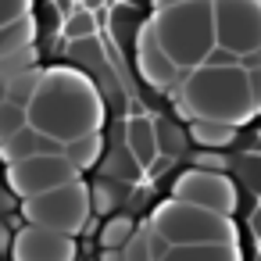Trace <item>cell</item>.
Listing matches in <instances>:
<instances>
[{
    "mask_svg": "<svg viewBox=\"0 0 261 261\" xmlns=\"http://www.w3.org/2000/svg\"><path fill=\"white\" fill-rule=\"evenodd\" d=\"M33 125L61 136V140H75L83 133H97L104 122V100L93 86L90 75H83L79 68H47L40 93L29 104Z\"/></svg>",
    "mask_w": 261,
    "mask_h": 261,
    "instance_id": "6da1fadb",
    "label": "cell"
},
{
    "mask_svg": "<svg viewBox=\"0 0 261 261\" xmlns=\"http://www.w3.org/2000/svg\"><path fill=\"white\" fill-rule=\"evenodd\" d=\"M179 97L190 104L193 118H218V122L243 125L257 115L250 72L243 65H225V68L200 65V68L186 72Z\"/></svg>",
    "mask_w": 261,
    "mask_h": 261,
    "instance_id": "7a4b0ae2",
    "label": "cell"
},
{
    "mask_svg": "<svg viewBox=\"0 0 261 261\" xmlns=\"http://www.w3.org/2000/svg\"><path fill=\"white\" fill-rule=\"evenodd\" d=\"M154 29L165 43V50L175 58L182 72H193L207 61V54L218 47V22H215V0H186L175 8L154 11Z\"/></svg>",
    "mask_w": 261,
    "mask_h": 261,
    "instance_id": "3957f363",
    "label": "cell"
},
{
    "mask_svg": "<svg viewBox=\"0 0 261 261\" xmlns=\"http://www.w3.org/2000/svg\"><path fill=\"white\" fill-rule=\"evenodd\" d=\"M150 225L158 232H165L172 240V247L179 243H236V225L232 215H218L211 207L168 197L154 207Z\"/></svg>",
    "mask_w": 261,
    "mask_h": 261,
    "instance_id": "277c9868",
    "label": "cell"
},
{
    "mask_svg": "<svg viewBox=\"0 0 261 261\" xmlns=\"http://www.w3.org/2000/svg\"><path fill=\"white\" fill-rule=\"evenodd\" d=\"M90 215H93V186H86L83 179H72V182L54 186V190L36 193V197H22V218L25 222L68 232V236L86 232Z\"/></svg>",
    "mask_w": 261,
    "mask_h": 261,
    "instance_id": "5b68a950",
    "label": "cell"
},
{
    "mask_svg": "<svg viewBox=\"0 0 261 261\" xmlns=\"http://www.w3.org/2000/svg\"><path fill=\"white\" fill-rule=\"evenodd\" d=\"M72 179H79V165H72L68 154H33L8 165V186L18 197H36Z\"/></svg>",
    "mask_w": 261,
    "mask_h": 261,
    "instance_id": "8992f818",
    "label": "cell"
},
{
    "mask_svg": "<svg viewBox=\"0 0 261 261\" xmlns=\"http://www.w3.org/2000/svg\"><path fill=\"white\" fill-rule=\"evenodd\" d=\"M172 197L190 200V204H200V207H211L218 215H232L236 204H240L236 182L225 172H211V168H200V165L179 172V179L172 182Z\"/></svg>",
    "mask_w": 261,
    "mask_h": 261,
    "instance_id": "52a82bcc",
    "label": "cell"
},
{
    "mask_svg": "<svg viewBox=\"0 0 261 261\" xmlns=\"http://www.w3.org/2000/svg\"><path fill=\"white\" fill-rule=\"evenodd\" d=\"M218 43L250 54L261 47V0H215Z\"/></svg>",
    "mask_w": 261,
    "mask_h": 261,
    "instance_id": "ba28073f",
    "label": "cell"
},
{
    "mask_svg": "<svg viewBox=\"0 0 261 261\" xmlns=\"http://www.w3.org/2000/svg\"><path fill=\"white\" fill-rule=\"evenodd\" d=\"M133 58H136V72H140V79H143L150 90H158V93H172L175 86H182V83H179L182 68H179L175 58L165 50V43H161L154 22H143V25L136 29V54H133Z\"/></svg>",
    "mask_w": 261,
    "mask_h": 261,
    "instance_id": "9c48e42d",
    "label": "cell"
},
{
    "mask_svg": "<svg viewBox=\"0 0 261 261\" xmlns=\"http://www.w3.org/2000/svg\"><path fill=\"white\" fill-rule=\"evenodd\" d=\"M11 261H75V236L25 222L15 232Z\"/></svg>",
    "mask_w": 261,
    "mask_h": 261,
    "instance_id": "30bf717a",
    "label": "cell"
},
{
    "mask_svg": "<svg viewBox=\"0 0 261 261\" xmlns=\"http://www.w3.org/2000/svg\"><path fill=\"white\" fill-rule=\"evenodd\" d=\"M125 143H129V150L136 154V161H140L143 168H150V165L161 158L158 122H154L150 115H136V118H129V125H125Z\"/></svg>",
    "mask_w": 261,
    "mask_h": 261,
    "instance_id": "8fae6325",
    "label": "cell"
},
{
    "mask_svg": "<svg viewBox=\"0 0 261 261\" xmlns=\"http://www.w3.org/2000/svg\"><path fill=\"white\" fill-rule=\"evenodd\" d=\"M161 261H240L236 243H179Z\"/></svg>",
    "mask_w": 261,
    "mask_h": 261,
    "instance_id": "7c38bea8",
    "label": "cell"
},
{
    "mask_svg": "<svg viewBox=\"0 0 261 261\" xmlns=\"http://www.w3.org/2000/svg\"><path fill=\"white\" fill-rule=\"evenodd\" d=\"M236 129L240 125H232V122H218V118H193L190 122V140L193 143H200V147H229V143H236Z\"/></svg>",
    "mask_w": 261,
    "mask_h": 261,
    "instance_id": "4fadbf2b",
    "label": "cell"
},
{
    "mask_svg": "<svg viewBox=\"0 0 261 261\" xmlns=\"http://www.w3.org/2000/svg\"><path fill=\"white\" fill-rule=\"evenodd\" d=\"M40 83H43V72H40V68H25V72H18V75H8V79H4V100L29 108L33 97L40 93Z\"/></svg>",
    "mask_w": 261,
    "mask_h": 261,
    "instance_id": "5bb4252c",
    "label": "cell"
},
{
    "mask_svg": "<svg viewBox=\"0 0 261 261\" xmlns=\"http://www.w3.org/2000/svg\"><path fill=\"white\" fill-rule=\"evenodd\" d=\"M40 136H43V129L25 125V129L11 133V136H4V143H0V154H4L8 165H11V161H22V158H33V154H40Z\"/></svg>",
    "mask_w": 261,
    "mask_h": 261,
    "instance_id": "9a60e30c",
    "label": "cell"
},
{
    "mask_svg": "<svg viewBox=\"0 0 261 261\" xmlns=\"http://www.w3.org/2000/svg\"><path fill=\"white\" fill-rule=\"evenodd\" d=\"M29 43H36V18L33 15H22V18L4 22V29H0V54L22 50Z\"/></svg>",
    "mask_w": 261,
    "mask_h": 261,
    "instance_id": "2e32d148",
    "label": "cell"
},
{
    "mask_svg": "<svg viewBox=\"0 0 261 261\" xmlns=\"http://www.w3.org/2000/svg\"><path fill=\"white\" fill-rule=\"evenodd\" d=\"M100 150H104L100 133H83V136H75V140H68V143H65V154H68V161H72V165H79V172L93 168V165L100 161Z\"/></svg>",
    "mask_w": 261,
    "mask_h": 261,
    "instance_id": "e0dca14e",
    "label": "cell"
},
{
    "mask_svg": "<svg viewBox=\"0 0 261 261\" xmlns=\"http://www.w3.org/2000/svg\"><path fill=\"white\" fill-rule=\"evenodd\" d=\"M100 168H104V175H115V179L133 182V179L140 175V168H143V165L136 161V154H133V150H129V143H125V147H115V150L104 158V165H100Z\"/></svg>",
    "mask_w": 261,
    "mask_h": 261,
    "instance_id": "ac0fdd59",
    "label": "cell"
},
{
    "mask_svg": "<svg viewBox=\"0 0 261 261\" xmlns=\"http://www.w3.org/2000/svg\"><path fill=\"white\" fill-rule=\"evenodd\" d=\"M129 193V186H125V179H115V186H111V175L108 179H100V182H93V215H115V204L122 200Z\"/></svg>",
    "mask_w": 261,
    "mask_h": 261,
    "instance_id": "d6986e66",
    "label": "cell"
},
{
    "mask_svg": "<svg viewBox=\"0 0 261 261\" xmlns=\"http://www.w3.org/2000/svg\"><path fill=\"white\" fill-rule=\"evenodd\" d=\"M133 232H136V222L129 215H108V222L97 232V240H100V247H118L122 250L133 240Z\"/></svg>",
    "mask_w": 261,
    "mask_h": 261,
    "instance_id": "ffe728a7",
    "label": "cell"
},
{
    "mask_svg": "<svg viewBox=\"0 0 261 261\" xmlns=\"http://www.w3.org/2000/svg\"><path fill=\"white\" fill-rule=\"evenodd\" d=\"M97 25H100V18H97V11H90V8H83L79 4V11L72 15V18H65V36L68 40H83V36H97Z\"/></svg>",
    "mask_w": 261,
    "mask_h": 261,
    "instance_id": "44dd1931",
    "label": "cell"
},
{
    "mask_svg": "<svg viewBox=\"0 0 261 261\" xmlns=\"http://www.w3.org/2000/svg\"><path fill=\"white\" fill-rule=\"evenodd\" d=\"M25 125H33L29 108L4 100V108H0V140H4V136H11V133H18V129H25Z\"/></svg>",
    "mask_w": 261,
    "mask_h": 261,
    "instance_id": "7402d4cb",
    "label": "cell"
},
{
    "mask_svg": "<svg viewBox=\"0 0 261 261\" xmlns=\"http://www.w3.org/2000/svg\"><path fill=\"white\" fill-rule=\"evenodd\" d=\"M25 68H36V43L22 47V50H11V54H0V75H18Z\"/></svg>",
    "mask_w": 261,
    "mask_h": 261,
    "instance_id": "603a6c76",
    "label": "cell"
},
{
    "mask_svg": "<svg viewBox=\"0 0 261 261\" xmlns=\"http://www.w3.org/2000/svg\"><path fill=\"white\" fill-rule=\"evenodd\" d=\"M122 250H125V261H154V254H150V222L143 229H136L133 240Z\"/></svg>",
    "mask_w": 261,
    "mask_h": 261,
    "instance_id": "cb8c5ba5",
    "label": "cell"
},
{
    "mask_svg": "<svg viewBox=\"0 0 261 261\" xmlns=\"http://www.w3.org/2000/svg\"><path fill=\"white\" fill-rule=\"evenodd\" d=\"M68 50H72V58H79V61H100L104 58V50H108V43L104 40H97V36H83V40H68Z\"/></svg>",
    "mask_w": 261,
    "mask_h": 261,
    "instance_id": "d4e9b609",
    "label": "cell"
},
{
    "mask_svg": "<svg viewBox=\"0 0 261 261\" xmlns=\"http://www.w3.org/2000/svg\"><path fill=\"white\" fill-rule=\"evenodd\" d=\"M193 165L211 168V172H225V168H229V158L222 154V147H200V150L193 154Z\"/></svg>",
    "mask_w": 261,
    "mask_h": 261,
    "instance_id": "484cf974",
    "label": "cell"
},
{
    "mask_svg": "<svg viewBox=\"0 0 261 261\" xmlns=\"http://www.w3.org/2000/svg\"><path fill=\"white\" fill-rule=\"evenodd\" d=\"M158 143H161V154H165V158L179 154V133H175L172 118H161V122H158Z\"/></svg>",
    "mask_w": 261,
    "mask_h": 261,
    "instance_id": "4316f807",
    "label": "cell"
},
{
    "mask_svg": "<svg viewBox=\"0 0 261 261\" xmlns=\"http://www.w3.org/2000/svg\"><path fill=\"white\" fill-rule=\"evenodd\" d=\"M240 172H243V179H247V186L254 190V193H261V158H243L240 161Z\"/></svg>",
    "mask_w": 261,
    "mask_h": 261,
    "instance_id": "83f0119b",
    "label": "cell"
},
{
    "mask_svg": "<svg viewBox=\"0 0 261 261\" xmlns=\"http://www.w3.org/2000/svg\"><path fill=\"white\" fill-rule=\"evenodd\" d=\"M204 65H215V68H225V65H240V54L218 43V47H215V50L207 54V61H204Z\"/></svg>",
    "mask_w": 261,
    "mask_h": 261,
    "instance_id": "f1b7e54d",
    "label": "cell"
},
{
    "mask_svg": "<svg viewBox=\"0 0 261 261\" xmlns=\"http://www.w3.org/2000/svg\"><path fill=\"white\" fill-rule=\"evenodd\" d=\"M0 11H4V22L22 18V15L33 11V0H0Z\"/></svg>",
    "mask_w": 261,
    "mask_h": 261,
    "instance_id": "f546056e",
    "label": "cell"
},
{
    "mask_svg": "<svg viewBox=\"0 0 261 261\" xmlns=\"http://www.w3.org/2000/svg\"><path fill=\"white\" fill-rule=\"evenodd\" d=\"M250 72V86H254V100H257V111H261V65L257 68H247Z\"/></svg>",
    "mask_w": 261,
    "mask_h": 261,
    "instance_id": "4dcf8cb0",
    "label": "cell"
},
{
    "mask_svg": "<svg viewBox=\"0 0 261 261\" xmlns=\"http://www.w3.org/2000/svg\"><path fill=\"white\" fill-rule=\"evenodd\" d=\"M240 65H243V68H257V65H261V47L250 50V54H240Z\"/></svg>",
    "mask_w": 261,
    "mask_h": 261,
    "instance_id": "1f68e13d",
    "label": "cell"
},
{
    "mask_svg": "<svg viewBox=\"0 0 261 261\" xmlns=\"http://www.w3.org/2000/svg\"><path fill=\"white\" fill-rule=\"evenodd\" d=\"M175 4H186V0H150V8L161 11V8H175Z\"/></svg>",
    "mask_w": 261,
    "mask_h": 261,
    "instance_id": "d6a6232c",
    "label": "cell"
},
{
    "mask_svg": "<svg viewBox=\"0 0 261 261\" xmlns=\"http://www.w3.org/2000/svg\"><path fill=\"white\" fill-rule=\"evenodd\" d=\"M15 197H18V193H15V190H11V193H4V207H8V211H15V204H18V200H15Z\"/></svg>",
    "mask_w": 261,
    "mask_h": 261,
    "instance_id": "836d02e7",
    "label": "cell"
},
{
    "mask_svg": "<svg viewBox=\"0 0 261 261\" xmlns=\"http://www.w3.org/2000/svg\"><path fill=\"white\" fill-rule=\"evenodd\" d=\"M108 4V0H83V8H90V11H100Z\"/></svg>",
    "mask_w": 261,
    "mask_h": 261,
    "instance_id": "e575fe53",
    "label": "cell"
},
{
    "mask_svg": "<svg viewBox=\"0 0 261 261\" xmlns=\"http://www.w3.org/2000/svg\"><path fill=\"white\" fill-rule=\"evenodd\" d=\"M79 4H83V0H79Z\"/></svg>",
    "mask_w": 261,
    "mask_h": 261,
    "instance_id": "d590c367",
    "label": "cell"
}]
</instances>
